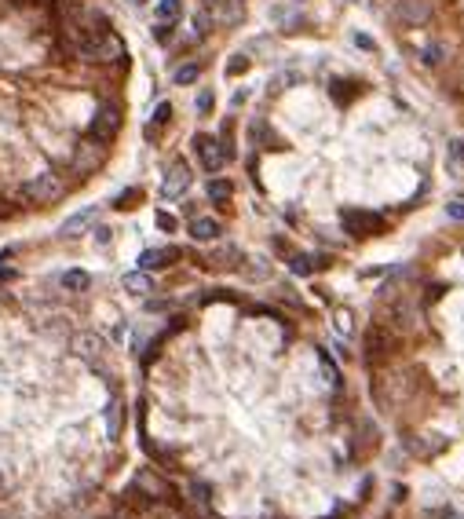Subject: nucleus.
Returning a JSON list of instances; mask_svg holds the SVG:
<instances>
[{
  "label": "nucleus",
  "mask_w": 464,
  "mask_h": 519,
  "mask_svg": "<svg viewBox=\"0 0 464 519\" xmlns=\"http://www.w3.org/2000/svg\"><path fill=\"white\" fill-rule=\"evenodd\" d=\"M15 278V271H0V282H11Z\"/></svg>",
  "instance_id": "obj_38"
},
{
  "label": "nucleus",
  "mask_w": 464,
  "mask_h": 519,
  "mask_svg": "<svg viewBox=\"0 0 464 519\" xmlns=\"http://www.w3.org/2000/svg\"><path fill=\"white\" fill-rule=\"evenodd\" d=\"M22 194L30 201H37V205H48V201H55L59 194H62V179L55 172H37L30 183L22 187Z\"/></svg>",
  "instance_id": "obj_2"
},
{
  "label": "nucleus",
  "mask_w": 464,
  "mask_h": 519,
  "mask_svg": "<svg viewBox=\"0 0 464 519\" xmlns=\"http://www.w3.org/2000/svg\"><path fill=\"white\" fill-rule=\"evenodd\" d=\"M443 446H446L443 435H435V439H409V450L420 453V457H431V453H439Z\"/></svg>",
  "instance_id": "obj_15"
},
{
  "label": "nucleus",
  "mask_w": 464,
  "mask_h": 519,
  "mask_svg": "<svg viewBox=\"0 0 464 519\" xmlns=\"http://www.w3.org/2000/svg\"><path fill=\"white\" fill-rule=\"evenodd\" d=\"M62 285H66L70 293H84L88 285H92V275H88V271H66V275H62Z\"/></svg>",
  "instance_id": "obj_18"
},
{
  "label": "nucleus",
  "mask_w": 464,
  "mask_h": 519,
  "mask_svg": "<svg viewBox=\"0 0 464 519\" xmlns=\"http://www.w3.org/2000/svg\"><path fill=\"white\" fill-rule=\"evenodd\" d=\"M102 352H106V344H102L99 333H77L73 336V355H81L84 362H92V366L102 358Z\"/></svg>",
  "instance_id": "obj_8"
},
{
  "label": "nucleus",
  "mask_w": 464,
  "mask_h": 519,
  "mask_svg": "<svg viewBox=\"0 0 464 519\" xmlns=\"http://www.w3.org/2000/svg\"><path fill=\"white\" fill-rule=\"evenodd\" d=\"M95 219V209H84V212H77V216H70L66 224H62V235H81V230L88 227Z\"/></svg>",
  "instance_id": "obj_17"
},
{
  "label": "nucleus",
  "mask_w": 464,
  "mask_h": 519,
  "mask_svg": "<svg viewBox=\"0 0 464 519\" xmlns=\"http://www.w3.org/2000/svg\"><path fill=\"white\" fill-rule=\"evenodd\" d=\"M318 366H322V381H326L329 388L340 384V370H337V362H333L326 352H318Z\"/></svg>",
  "instance_id": "obj_19"
},
{
  "label": "nucleus",
  "mask_w": 464,
  "mask_h": 519,
  "mask_svg": "<svg viewBox=\"0 0 464 519\" xmlns=\"http://www.w3.org/2000/svg\"><path fill=\"white\" fill-rule=\"evenodd\" d=\"M158 227L161 230H176V216L172 212H158Z\"/></svg>",
  "instance_id": "obj_33"
},
{
  "label": "nucleus",
  "mask_w": 464,
  "mask_h": 519,
  "mask_svg": "<svg viewBox=\"0 0 464 519\" xmlns=\"http://www.w3.org/2000/svg\"><path fill=\"white\" fill-rule=\"evenodd\" d=\"M198 77H201V66H198V62H187V66H179V70H176L172 81H176V84H194Z\"/></svg>",
  "instance_id": "obj_22"
},
{
  "label": "nucleus",
  "mask_w": 464,
  "mask_h": 519,
  "mask_svg": "<svg viewBox=\"0 0 464 519\" xmlns=\"http://www.w3.org/2000/svg\"><path fill=\"white\" fill-rule=\"evenodd\" d=\"M194 498H198V501H209V486H205V483H194Z\"/></svg>",
  "instance_id": "obj_36"
},
{
  "label": "nucleus",
  "mask_w": 464,
  "mask_h": 519,
  "mask_svg": "<svg viewBox=\"0 0 464 519\" xmlns=\"http://www.w3.org/2000/svg\"><path fill=\"white\" fill-rule=\"evenodd\" d=\"M293 275H311L315 271V264H311V256H293Z\"/></svg>",
  "instance_id": "obj_24"
},
{
  "label": "nucleus",
  "mask_w": 464,
  "mask_h": 519,
  "mask_svg": "<svg viewBox=\"0 0 464 519\" xmlns=\"http://www.w3.org/2000/svg\"><path fill=\"white\" fill-rule=\"evenodd\" d=\"M136 486H143L150 498H165V494H169V486H165L154 472H139V475H136Z\"/></svg>",
  "instance_id": "obj_14"
},
{
  "label": "nucleus",
  "mask_w": 464,
  "mask_h": 519,
  "mask_svg": "<svg viewBox=\"0 0 464 519\" xmlns=\"http://www.w3.org/2000/svg\"><path fill=\"white\" fill-rule=\"evenodd\" d=\"M154 15H158V22H176L183 15V0H161V4L154 8Z\"/></svg>",
  "instance_id": "obj_16"
},
{
  "label": "nucleus",
  "mask_w": 464,
  "mask_h": 519,
  "mask_svg": "<svg viewBox=\"0 0 464 519\" xmlns=\"http://www.w3.org/2000/svg\"><path fill=\"white\" fill-rule=\"evenodd\" d=\"M428 66H435V62H443V48L439 44H431V48H424V55H420Z\"/></svg>",
  "instance_id": "obj_27"
},
{
  "label": "nucleus",
  "mask_w": 464,
  "mask_h": 519,
  "mask_svg": "<svg viewBox=\"0 0 464 519\" xmlns=\"http://www.w3.org/2000/svg\"><path fill=\"white\" fill-rule=\"evenodd\" d=\"M230 194H234V187H230V179H209V198L212 201H230Z\"/></svg>",
  "instance_id": "obj_20"
},
{
  "label": "nucleus",
  "mask_w": 464,
  "mask_h": 519,
  "mask_svg": "<svg viewBox=\"0 0 464 519\" xmlns=\"http://www.w3.org/2000/svg\"><path fill=\"white\" fill-rule=\"evenodd\" d=\"M212 102H216V95L209 92V88H205V92L198 95V110H201V113H209V110H212Z\"/></svg>",
  "instance_id": "obj_31"
},
{
  "label": "nucleus",
  "mask_w": 464,
  "mask_h": 519,
  "mask_svg": "<svg viewBox=\"0 0 464 519\" xmlns=\"http://www.w3.org/2000/svg\"><path fill=\"white\" fill-rule=\"evenodd\" d=\"M121 413H124V406H121V399L113 395L110 406H106V435H110V439L121 435Z\"/></svg>",
  "instance_id": "obj_13"
},
{
  "label": "nucleus",
  "mask_w": 464,
  "mask_h": 519,
  "mask_svg": "<svg viewBox=\"0 0 464 519\" xmlns=\"http://www.w3.org/2000/svg\"><path fill=\"white\" fill-rule=\"evenodd\" d=\"M136 198H143V194H139V190H124L121 198H118V209H132Z\"/></svg>",
  "instance_id": "obj_28"
},
{
  "label": "nucleus",
  "mask_w": 464,
  "mask_h": 519,
  "mask_svg": "<svg viewBox=\"0 0 464 519\" xmlns=\"http://www.w3.org/2000/svg\"><path fill=\"white\" fill-rule=\"evenodd\" d=\"M344 227L351 235H380L384 230V219L377 212H358V209H347L344 212Z\"/></svg>",
  "instance_id": "obj_7"
},
{
  "label": "nucleus",
  "mask_w": 464,
  "mask_h": 519,
  "mask_svg": "<svg viewBox=\"0 0 464 519\" xmlns=\"http://www.w3.org/2000/svg\"><path fill=\"white\" fill-rule=\"evenodd\" d=\"M446 216H449V219H461V224H464V201H446Z\"/></svg>",
  "instance_id": "obj_29"
},
{
  "label": "nucleus",
  "mask_w": 464,
  "mask_h": 519,
  "mask_svg": "<svg viewBox=\"0 0 464 519\" xmlns=\"http://www.w3.org/2000/svg\"><path fill=\"white\" fill-rule=\"evenodd\" d=\"M190 165L187 161H172L169 172H165V183H161V198H179L187 187H190Z\"/></svg>",
  "instance_id": "obj_6"
},
{
  "label": "nucleus",
  "mask_w": 464,
  "mask_h": 519,
  "mask_svg": "<svg viewBox=\"0 0 464 519\" xmlns=\"http://www.w3.org/2000/svg\"><path fill=\"white\" fill-rule=\"evenodd\" d=\"M95 242H99V245H106V242H110V230H106V227H99V235H95Z\"/></svg>",
  "instance_id": "obj_37"
},
{
  "label": "nucleus",
  "mask_w": 464,
  "mask_h": 519,
  "mask_svg": "<svg viewBox=\"0 0 464 519\" xmlns=\"http://www.w3.org/2000/svg\"><path fill=\"white\" fill-rule=\"evenodd\" d=\"M220 219H212V216H198L194 224H190V238L194 242H216L220 238Z\"/></svg>",
  "instance_id": "obj_11"
},
{
  "label": "nucleus",
  "mask_w": 464,
  "mask_h": 519,
  "mask_svg": "<svg viewBox=\"0 0 464 519\" xmlns=\"http://www.w3.org/2000/svg\"><path fill=\"white\" fill-rule=\"evenodd\" d=\"M205 4H216V0H205Z\"/></svg>",
  "instance_id": "obj_40"
},
{
  "label": "nucleus",
  "mask_w": 464,
  "mask_h": 519,
  "mask_svg": "<svg viewBox=\"0 0 464 519\" xmlns=\"http://www.w3.org/2000/svg\"><path fill=\"white\" fill-rule=\"evenodd\" d=\"M176 260V249H143L139 253V271H161Z\"/></svg>",
  "instance_id": "obj_10"
},
{
  "label": "nucleus",
  "mask_w": 464,
  "mask_h": 519,
  "mask_svg": "<svg viewBox=\"0 0 464 519\" xmlns=\"http://www.w3.org/2000/svg\"><path fill=\"white\" fill-rule=\"evenodd\" d=\"M234 256H238V249H234V245H227V249H220L212 260H216V267H230V264H234Z\"/></svg>",
  "instance_id": "obj_26"
},
{
  "label": "nucleus",
  "mask_w": 464,
  "mask_h": 519,
  "mask_svg": "<svg viewBox=\"0 0 464 519\" xmlns=\"http://www.w3.org/2000/svg\"><path fill=\"white\" fill-rule=\"evenodd\" d=\"M366 344H369V358H377V355L384 352V333H380V329H369Z\"/></svg>",
  "instance_id": "obj_23"
},
{
  "label": "nucleus",
  "mask_w": 464,
  "mask_h": 519,
  "mask_svg": "<svg viewBox=\"0 0 464 519\" xmlns=\"http://www.w3.org/2000/svg\"><path fill=\"white\" fill-rule=\"evenodd\" d=\"M245 70H249V55H234V59L227 62V77H238Z\"/></svg>",
  "instance_id": "obj_25"
},
{
  "label": "nucleus",
  "mask_w": 464,
  "mask_h": 519,
  "mask_svg": "<svg viewBox=\"0 0 464 519\" xmlns=\"http://www.w3.org/2000/svg\"><path fill=\"white\" fill-rule=\"evenodd\" d=\"M209 22H212L209 11H198V15H194V30H198V33H209Z\"/></svg>",
  "instance_id": "obj_30"
},
{
  "label": "nucleus",
  "mask_w": 464,
  "mask_h": 519,
  "mask_svg": "<svg viewBox=\"0 0 464 519\" xmlns=\"http://www.w3.org/2000/svg\"><path fill=\"white\" fill-rule=\"evenodd\" d=\"M355 44H358V48H366V51L377 48V41H373V37H366V33H355Z\"/></svg>",
  "instance_id": "obj_34"
},
{
  "label": "nucleus",
  "mask_w": 464,
  "mask_h": 519,
  "mask_svg": "<svg viewBox=\"0 0 464 519\" xmlns=\"http://www.w3.org/2000/svg\"><path fill=\"white\" fill-rule=\"evenodd\" d=\"M0 486H4V475H0Z\"/></svg>",
  "instance_id": "obj_41"
},
{
  "label": "nucleus",
  "mask_w": 464,
  "mask_h": 519,
  "mask_svg": "<svg viewBox=\"0 0 464 519\" xmlns=\"http://www.w3.org/2000/svg\"><path fill=\"white\" fill-rule=\"evenodd\" d=\"M81 59H88V62H121L124 59V41L118 33L102 30V33L92 37V44L81 51Z\"/></svg>",
  "instance_id": "obj_1"
},
{
  "label": "nucleus",
  "mask_w": 464,
  "mask_h": 519,
  "mask_svg": "<svg viewBox=\"0 0 464 519\" xmlns=\"http://www.w3.org/2000/svg\"><path fill=\"white\" fill-rule=\"evenodd\" d=\"M347 318H351L347 311H340V315H337V329H340V333H347V329H351V322H347Z\"/></svg>",
  "instance_id": "obj_35"
},
{
  "label": "nucleus",
  "mask_w": 464,
  "mask_h": 519,
  "mask_svg": "<svg viewBox=\"0 0 464 519\" xmlns=\"http://www.w3.org/2000/svg\"><path fill=\"white\" fill-rule=\"evenodd\" d=\"M124 289L132 293V296H147L154 285H150V275L147 271H132V275H124Z\"/></svg>",
  "instance_id": "obj_12"
},
{
  "label": "nucleus",
  "mask_w": 464,
  "mask_h": 519,
  "mask_svg": "<svg viewBox=\"0 0 464 519\" xmlns=\"http://www.w3.org/2000/svg\"><path fill=\"white\" fill-rule=\"evenodd\" d=\"M428 19H431L428 0H398L395 4V22L398 26H424Z\"/></svg>",
  "instance_id": "obj_5"
},
{
  "label": "nucleus",
  "mask_w": 464,
  "mask_h": 519,
  "mask_svg": "<svg viewBox=\"0 0 464 519\" xmlns=\"http://www.w3.org/2000/svg\"><path fill=\"white\" fill-rule=\"evenodd\" d=\"M194 154L201 158L205 172H220V168H223V161H227L223 143H220V139H212V136H194Z\"/></svg>",
  "instance_id": "obj_4"
},
{
  "label": "nucleus",
  "mask_w": 464,
  "mask_h": 519,
  "mask_svg": "<svg viewBox=\"0 0 464 519\" xmlns=\"http://www.w3.org/2000/svg\"><path fill=\"white\" fill-rule=\"evenodd\" d=\"M99 161H102V143H95V139L81 143V150H77V158H73L77 172H92V168H99Z\"/></svg>",
  "instance_id": "obj_9"
},
{
  "label": "nucleus",
  "mask_w": 464,
  "mask_h": 519,
  "mask_svg": "<svg viewBox=\"0 0 464 519\" xmlns=\"http://www.w3.org/2000/svg\"><path fill=\"white\" fill-rule=\"evenodd\" d=\"M118 128H121L118 107H99L95 118H92V128H88V136H92L95 143H110L113 136H118Z\"/></svg>",
  "instance_id": "obj_3"
},
{
  "label": "nucleus",
  "mask_w": 464,
  "mask_h": 519,
  "mask_svg": "<svg viewBox=\"0 0 464 519\" xmlns=\"http://www.w3.org/2000/svg\"><path fill=\"white\" fill-rule=\"evenodd\" d=\"M132 4H143V0H132Z\"/></svg>",
  "instance_id": "obj_39"
},
{
  "label": "nucleus",
  "mask_w": 464,
  "mask_h": 519,
  "mask_svg": "<svg viewBox=\"0 0 464 519\" xmlns=\"http://www.w3.org/2000/svg\"><path fill=\"white\" fill-rule=\"evenodd\" d=\"M154 37H158V41L165 44V41L172 37V22H158V26H154Z\"/></svg>",
  "instance_id": "obj_32"
},
{
  "label": "nucleus",
  "mask_w": 464,
  "mask_h": 519,
  "mask_svg": "<svg viewBox=\"0 0 464 519\" xmlns=\"http://www.w3.org/2000/svg\"><path fill=\"white\" fill-rule=\"evenodd\" d=\"M169 118H172V102H158V110H154V121L147 125V136H154Z\"/></svg>",
  "instance_id": "obj_21"
}]
</instances>
